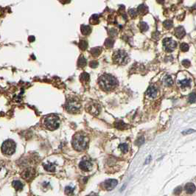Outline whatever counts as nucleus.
<instances>
[{
    "instance_id": "nucleus-15",
    "label": "nucleus",
    "mask_w": 196,
    "mask_h": 196,
    "mask_svg": "<svg viewBox=\"0 0 196 196\" xmlns=\"http://www.w3.org/2000/svg\"><path fill=\"white\" fill-rule=\"evenodd\" d=\"M13 187L16 189V190H18V191H20V190H22L23 189V187H24V185L20 181H14L13 182Z\"/></svg>"
},
{
    "instance_id": "nucleus-3",
    "label": "nucleus",
    "mask_w": 196,
    "mask_h": 196,
    "mask_svg": "<svg viewBox=\"0 0 196 196\" xmlns=\"http://www.w3.org/2000/svg\"><path fill=\"white\" fill-rule=\"evenodd\" d=\"M66 110L69 113L75 114L78 113L81 108V103L79 99L75 97H69L65 103Z\"/></svg>"
},
{
    "instance_id": "nucleus-20",
    "label": "nucleus",
    "mask_w": 196,
    "mask_h": 196,
    "mask_svg": "<svg viewBox=\"0 0 196 196\" xmlns=\"http://www.w3.org/2000/svg\"><path fill=\"white\" fill-rule=\"evenodd\" d=\"M178 83L181 85V87L183 88H187V87H189L190 86V80L189 79H184L183 80H180Z\"/></svg>"
},
{
    "instance_id": "nucleus-28",
    "label": "nucleus",
    "mask_w": 196,
    "mask_h": 196,
    "mask_svg": "<svg viewBox=\"0 0 196 196\" xmlns=\"http://www.w3.org/2000/svg\"><path fill=\"white\" fill-rule=\"evenodd\" d=\"M196 100V94L195 93H192L189 97V102L190 103H193Z\"/></svg>"
},
{
    "instance_id": "nucleus-9",
    "label": "nucleus",
    "mask_w": 196,
    "mask_h": 196,
    "mask_svg": "<svg viewBox=\"0 0 196 196\" xmlns=\"http://www.w3.org/2000/svg\"><path fill=\"white\" fill-rule=\"evenodd\" d=\"M87 111L93 115H97L100 113V106L97 103H91L86 108Z\"/></svg>"
},
{
    "instance_id": "nucleus-34",
    "label": "nucleus",
    "mask_w": 196,
    "mask_h": 196,
    "mask_svg": "<svg viewBox=\"0 0 196 196\" xmlns=\"http://www.w3.org/2000/svg\"><path fill=\"white\" fill-rule=\"evenodd\" d=\"M129 13H130L131 17H135L137 15V11H135L134 9H131V10H130V11H129Z\"/></svg>"
},
{
    "instance_id": "nucleus-16",
    "label": "nucleus",
    "mask_w": 196,
    "mask_h": 196,
    "mask_svg": "<svg viewBox=\"0 0 196 196\" xmlns=\"http://www.w3.org/2000/svg\"><path fill=\"white\" fill-rule=\"evenodd\" d=\"M89 78H90V76H89V75L87 72H83L81 74L80 77V81L83 83H88L89 81Z\"/></svg>"
},
{
    "instance_id": "nucleus-2",
    "label": "nucleus",
    "mask_w": 196,
    "mask_h": 196,
    "mask_svg": "<svg viewBox=\"0 0 196 196\" xmlns=\"http://www.w3.org/2000/svg\"><path fill=\"white\" fill-rule=\"evenodd\" d=\"M89 143V138L82 133H79L75 134L72 139V146L77 151L85 150Z\"/></svg>"
},
{
    "instance_id": "nucleus-4",
    "label": "nucleus",
    "mask_w": 196,
    "mask_h": 196,
    "mask_svg": "<svg viewBox=\"0 0 196 196\" xmlns=\"http://www.w3.org/2000/svg\"><path fill=\"white\" fill-rule=\"evenodd\" d=\"M60 118L55 114H49L44 119V124L48 130L54 131L56 130L60 125Z\"/></svg>"
},
{
    "instance_id": "nucleus-38",
    "label": "nucleus",
    "mask_w": 196,
    "mask_h": 196,
    "mask_svg": "<svg viewBox=\"0 0 196 196\" xmlns=\"http://www.w3.org/2000/svg\"><path fill=\"white\" fill-rule=\"evenodd\" d=\"M29 40H30V42H32L33 41H34V40H35V38H34V37H33V36H31V37H30Z\"/></svg>"
},
{
    "instance_id": "nucleus-32",
    "label": "nucleus",
    "mask_w": 196,
    "mask_h": 196,
    "mask_svg": "<svg viewBox=\"0 0 196 196\" xmlns=\"http://www.w3.org/2000/svg\"><path fill=\"white\" fill-rule=\"evenodd\" d=\"M89 66H90V67H91V68H96V67L98 66V63H97V61H96V60H92V61L90 62Z\"/></svg>"
},
{
    "instance_id": "nucleus-24",
    "label": "nucleus",
    "mask_w": 196,
    "mask_h": 196,
    "mask_svg": "<svg viewBox=\"0 0 196 196\" xmlns=\"http://www.w3.org/2000/svg\"><path fill=\"white\" fill-rule=\"evenodd\" d=\"M79 47L82 50H86L88 47V43L86 41H80V44H79Z\"/></svg>"
},
{
    "instance_id": "nucleus-31",
    "label": "nucleus",
    "mask_w": 196,
    "mask_h": 196,
    "mask_svg": "<svg viewBox=\"0 0 196 196\" xmlns=\"http://www.w3.org/2000/svg\"><path fill=\"white\" fill-rule=\"evenodd\" d=\"M182 65L184 66L186 68H188V67H190V65H191V63H190V61L189 60H184L182 61Z\"/></svg>"
},
{
    "instance_id": "nucleus-1",
    "label": "nucleus",
    "mask_w": 196,
    "mask_h": 196,
    "mask_svg": "<svg viewBox=\"0 0 196 196\" xmlns=\"http://www.w3.org/2000/svg\"><path fill=\"white\" fill-rule=\"evenodd\" d=\"M98 83L100 87L104 91H111L117 85V80L109 74H104L99 77Z\"/></svg>"
},
{
    "instance_id": "nucleus-29",
    "label": "nucleus",
    "mask_w": 196,
    "mask_h": 196,
    "mask_svg": "<svg viewBox=\"0 0 196 196\" xmlns=\"http://www.w3.org/2000/svg\"><path fill=\"white\" fill-rule=\"evenodd\" d=\"M164 25L165 28H167V29H170L172 27V22L171 21H166L164 23Z\"/></svg>"
},
{
    "instance_id": "nucleus-12",
    "label": "nucleus",
    "mask_w": 196,
    "mask_h": 196,
    "mask_svg": "<svg viewBox=\"0 0 196 196\" xmlns=\"http://www.w3.org/2000/svg\"><path fill=\"white\" fill-rule=\"evenodd\" d=\"M184 190L187 192V193L188 194H192L193 192H195L196 188L195 184L192 183H187L184 187Z\"/></svg>"
},
{
    "instance_id": "nucleus-37",
    "label": "nucleus",
    "mask_w": 196,
    "mask_h": 196,
    "mask_svg": "<svg viewBox=\"0 0 196 196\" xmlns=\"http://www.w3.org/2000/svg\"><path fill=\"white\" fill-rule=\"evenodd\" d=\"M195 131H194V130H188V131H185V132H183L182 133L183 134H188V133H193V132H195Z\"/></svg>"
},
{
    "instance_id": "nucleus-13",
    "label": "nucleus",
    "mask_w": 196,
    "mask_h": 196,
    "mask_svg": "<svg viewBox=\"0 0 196 196\" xmlns=\"http://www.w3.org/2000/svg\"><path fill=\"white\" fill-rule=\"evenodd\" d=\"M175 34H176V37L178 38H182L185 36V34H186L184 27H177L176 29Z\"/></svg>"
},
{
    "instance_id": "nucleus-33",
    "label": "nucleus",
    "mask_w": 196,
    "mask_h": 196,
    "mask_svg": "<svg viewBox=\"0 0 196 196\" xmlns=\"http://www.w3.org/2000/svg\"><path fill=\"white\" fill-rule=\"evenodd\" d=\"M148 24H146V23H141V30H142V31H146V30H148Z\"/></svg>"
},
{
    "instance_id": "nucleus-11",
    "label": "nucleus",
    "mask_w": 196,
    "mask_h": 196,
    "mask_svg": "<svg viewBox=\"0 0 196 196\" xmlns=\"http://www.w3.org/2000/svg\"><path fill=\"white\" fill-rule=\"evenodd\" d=\"M36 175V172L32 168H28L27 170H25L23 173H22V177L25 179V180H31L32 178H33Z\"/></svg>"
},
{
    "instance_id": "nucleus-21",
    "label": "nucleus",
    "mask_w": 196,
    "mask_h": 196,
    "mask_svg": "<svg viewBox=\"0 0 196 196\" xmlns=\"http://www.w3.org/2000/svg\"><path fill=\"white\" fill-rule=\"evenodd\" d=\"M115 125H116V127H117L118 129H120V130L125 129V128H128L127 126H128V125L125 124L122 121H119V122H116V123H115Z\"/></svg>"
},
{
    "instance_id": "nucleus-26",
    "label": "nucleus",
    "mask_w": 196,
    "mask_h": 196,
    "mask_svg": "<svg viewBox=\"0 0 196 196\" xmlns=\"http://www.w3.org/2000/svg\"><path fill=\"white\" fill-rule=\"evenodd\" d=\"M180 48H181L182 52H187L189 50V45L187 44H186V43H182L181 44Z\"/></svg>"
},
{
    "instance_id": "nucleus-25",
    "label": "nucleus",
    "mask_w": 196,
    "mask_h": 196,
    "mask_svg": "<svg viewBox=\"0 0 196 196\" xmlns=\"http://www.w3.org/2000/svg\"><path fill=\"white\" fill-rule=\"evenodd\" d=\"M114 43V42L111 38H108V39H106V42H105V45H106V47H107L111 48L113 47Z\"/></svg>"
},
{
    "instance_id": "nucleus-27",
    "label": "nucleus",
    "mask_w": 196,
    "mask_h": 196,
    "mask_svg": "<svg viewBox=\"0 0 196 196\" xmlns=\"http://www.w3.org/2000/svg\"><path fill=\"white\" fill-rule=\"evenodd\" d=\"M164 82L166 83L167 86H171L173 83V81H172V78L170 76H167L166 78L164 79Z\"/></svg>"
},
{
    "instance_id": "nucleus-8",
    "label": "nucleus",
    "mask_w": 196,
    "mask_h": 196,
    "mask_svg": "<svg viewBox=\"0 0 196 196\" xmlns=\"http://www.w3.org/2000/svg\"><path fill=\"white\" fill-rule=\"evenodd\" d=\"M117 184H118V181L116 179H108L104 182V187L108 191H111L116 187Z\"/></svg>"
},
{
    "instance_id": "nucleus-39",
    "label": "nucleus",
    "mask_w": 196,
    "mask_h": 196,
    "mask_svg": "<svg viewBox=\"0 0 196 196\" xmlns=\"http://www.w3.org/2000/svg\"><path fill=\"white\" fill-rule=\"evenodd\" d=\"M157 1H158V2H159V3H163L164 0H157Z\"/></svg>"
},
{
    "instance_id": "nucleus-36",
    "label": "nucleus",
    "mask_w": 196,
    "mask_h": 196,
    "mask_svg": "<svg viewBox=\"0 0 196 196\" xmlns=\"http://www.w3.org/2000/svg\"><path fill=\"white\" fill-rule=\"evenodd\" d=\"M181 191V187H177L176 190H174V193H175L176 195H178V194H180Z\"/></svg>"
},
{
    "instance_id": "nucleus-5",
    "label": "nucleus",
    "mask_w": 196,
    "mask_h": 196,
    "mask_svg": "<svg viewBox=\"0 0 196 196\" xmlns=\"http://www.w3.org/2000/svg\"><path fill=\"white\" fill-rule=\"evenodd\" d=\"M113 60L114 61V63L117 64L125 65L128 62L129 57L126 52L123 50H118L114 53Z\"/></svg>"
},
{
    "instance_id": "nucleus-10",
    "label": "nucleus",
    "mask_w": 196,
    "mask_h": 196,
    "mask_svg": "<svg viewBox=\"0 0 196 196\" xmlns=\"http://www.w3.org/2000/svg\"><path fill=\"white\" fill-rule=\"evenodd\" d=\"M79 167L80 168V170H82L84 172H88L90 171L92 168V164L88 160H83L80 161Z\"/></svg>"
},
{
    "instance_id": "nucleus-35",
    "label": "nucleus",
    "mask_w": 196,
    "mask_h": 196,
    "mask_svg": "<svg viewBox=\"0 0 196 196\" xmlns=\"http://www.w3.org/2000/svg\"><path fill=\"white\" fill-rule=\"evenodd\" d=\"M144 142V137H140L137 141V145L138 144L139 145H141Z\"/></svg>"
},
{
    "instance_id": "nucleus-18",
    "label": "nucleus",
    "mask_w": 196,
    "mask_h": 196,
    "mask_svg": "<svg viewBox=\"0 0 196 196\" xmlns=\"http://www.w3.org/2000/svg\"><path fill=\"white\" fill-rule=\"evenodd\" d=\"M91 31V29L89 26H87V25H83L81 27V33H83V35L85 36H87V35H89Z\"/></svg>"
},
{
    "instance_id": "nucleus-22",
    "label": "nucleus",
    "mask_w": 196,
    "mask_h": 196,
    "mask_svg": "<svg viewBox=\"0 0 196 196\" xmlns=\"http://www.w3.org/2000/svg\"><path fill=\"white\" fill-rule=\"evenodd\" d=\"M44 169L48 172H54L55 170V167L53 164H47L44 165Z\"/></svg>"
},
{
    "instance_id": "nucleus-14",
    "label": "nucleus",
    "mask_w": 196,
    "mask_h": 196,
    "mask_svg": "<svg viewBox=\"0 0 196 196\" xmlns=\"http://www.w3.org/2000/svg\"><path fill=\"white\" fill-rule=\"evenodd\" d=\"M156 92H157L156 89L155 88L154 86H150L148 89V91H147V95L150 97H155L156 96Z\"/></svg>"
},
{
    "instance_id": "nucleus-19",
    "label": "nucleus",
    "mask_w": 196,
    "mask_h": 196,
    "mask_svg": "<svg viewBox=\"0 0 196 196\" xmlns=\"http://www.w3.org/2000/svg\"><path fill=\"white\" fill-rule=\"evenodd\" d=\"M102 52V48L101 47H95L92 48L91 49V54L95 56V57H97L98 55H100V54Z\"/></svg>"
},
{
    "instance_id": "nucleus-30",
    "label": "nucleus",
    "mask_w": 196,
    "mask_h": 196,
    "mask_svg": "<svg viewBox=\"0 0 196 196\" xmlns=\"http://www.w3.org/2000/svg\"><path fill=\"white\" fill-rule=\"evenodd\" d=\"M73 190H74V188H72L71 187H66L65 189V192L66 194L67 195H70V194H72L73 192Z\"/></svg>"
},
{
    "instance_id": "nucleus-7",
    "label": "nucleus",
    "mask_w": 196,
    "mask_h": 196,
    "mask_svg": "<svg viewBox=\"0 0 196 196\" xmlns=\"http://www.w3.org/2000/svg\"><path fill=\"white\" fill-rule=\"evenodd\" d=\"M163 45L167 52H172L176 47V42L170 38H167L163 41Z\"/></svg>"
},
{
    "instance_id": "nucleus-6",
    "label": "nucleus",
    "mask_w": 196,
    "mask_h": 196,
    "mask_svg": "<svg viewBox=\"0 0 196 196\" xmlns=\"http://www.w3.org/2000/svg\"><path fill=\"white\" fill-rule=\"evenodd\" d=\"M16 143L11 139H7L2 145V151L5 155L11 156L16 151Z\"/></svg>"
},
{
    "instance_id": "nucleus-17",
    "label": "nucleus",
    "mask_w": 196,
    "mask_h": 196,
    "mask_svg": "<svg viewBox=\"0 0 196 196\" xmlns=\"http://www.w3.org/2000/svg\"><path fill=\"white\" fill-rule=\"evenodd\" d=\"M87 64L86 62V59L83 57V56H80L78 59V61H77V66L80 67V68H83L84 66H86Z\"/></svg>"
},
{
    "instance_id": "nucleus-23",
    "label": "nucleus",
    "mask_w": 196,
    "mask_h": 196,
    "mask_svg": "<svg viewBox=\"0 0 196 196\" xmlns=\"http://www.w3.org/2000/svg\"><path fill=\"white\" fill-rule=\"evenodd\" d=\"M119 148H120V150H122V152L123 153H126L128 150V145L126 144V143H122V144H120L119 146Z\"/></svg>"
}]
</instances>
